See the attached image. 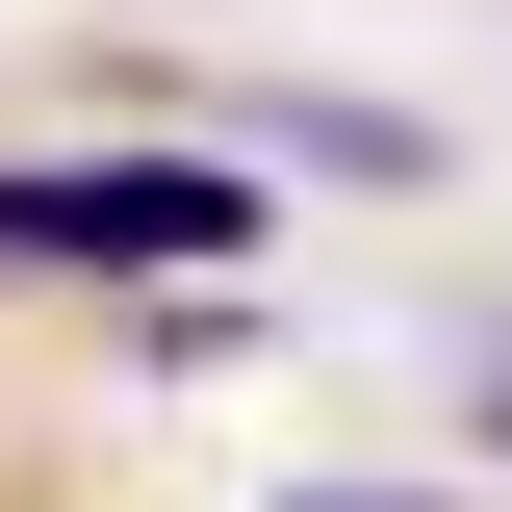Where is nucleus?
I'll use <instances>...</instances> for the list:
<instances>
[{"label":"nucleus","mask_w":512,"mask_h":512,"mask_svg":"<svg viewBox=\"0 0 512 512\" xmlns=\"http://www.w3.org/2000/svg\"><path fill=\"white\" fill-rule=\"evenodd\" d=\"M256 231H282L256 154H154V128L0 154V282H180V256H256Z\"/></svg>","instance_id":"obj_1"},{"label":"nucleus","mask_w":512,"mask_h":512,"mask_svg":"<svg viewBox=\"0 0 512 512\" xmlns=\"http://www.w3.org/2000/svg\"><path fill=\"white\" fill-rule=\"evenodd\" d=\"M231 154H256V180H282V154H308V180H436L410 103H231Z\"/></svg>","instance_id":"obj_2"},{"label":"nucleus","mask_w":512,"mask_h":512,"mask_svg":"<svg viewBox=\"0 0 512 512\" xmlns=\"http://www.w3.org/2000/svg\"><path fill=\"white\" fill-rule=\"evenodd\" d=\"M487 436H512V359H487Z\"/></svg>","instance_id":"obj_3"}]
</instances>
